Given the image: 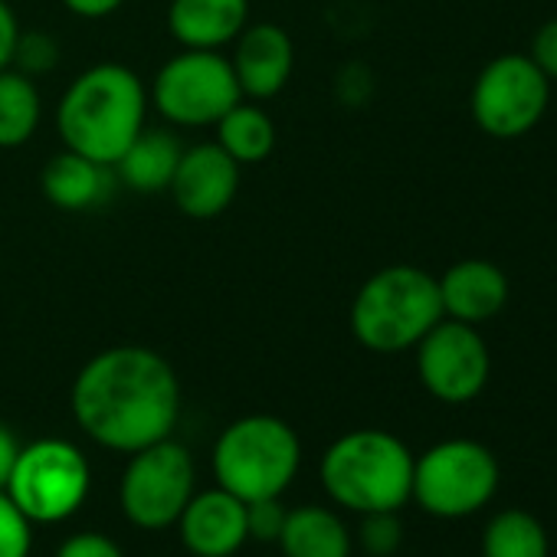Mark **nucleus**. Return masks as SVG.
<instances>
[{"label":"nucleus","instance_id":"nucleus-20","mask_svg":"<svg viewBox=\"0 0 557 557\" xmlns=\"http://www.w3.org/2000/svg\"><path fill=\"white\" fill-rule=\"evenodd\" d=\"M44 119V99L30 76L8 66L0 70V148L27 145Z\"/></svg>","mask_w":557,"mask_h":557},{"label":"nucleus","instance_id":"nucleus-23","mask_svg":"<svg viewBox=\"0 0 557 557\" xmlns=\"http://www.w3.org/2000/svg\"><path fill=\"white\" fill-rule=\"evenodd\" d=\"M358 544L371 557H391L404 544V521L397 518V511H371L361 518Z\"/></svg>","mask_w":557,"mask_h":557},{"label":"nucleus","instance_id":"nucleus-7","mask_svg":"<svg viewBox=\"0 0 557 557\" xmlns=\"http://www.w3.org/2000/svg\"><path fill=\"white\" fill-rule=\"evenodd\" d=\"M89 485L92 472L86 453L70 440L47 436L21 446L4 492L30 524H57L83 508Z\"/></svg>","mask_w":557,"mask_h":557},{"label":"nucleus","instance_id":"nucleus-16","mask_svg":"<svg viewBox=\"0 0 557 557\" xmlns=\"http://www.w3.org/2000/svg\"><path fill=\"white\" fill-rule=\"evenodd\" d=\"M249 24V0H171L168 30L184 50H223Z\"/></svg>","mask_w":557,"mask_h":557},{"label":"nucleus","instance_id":"nucleus-29","mask_svg":"<svg viewBox=\"0 0 557 557\" xmlns=\"http://www.w3.org/2000/svg\"><path fill=\"white\" fill-rule=\"evenodd\" d=\"M17 37H21V24L17 14L8 0H0V70L14 66V50H17Z\"/></svg>","mask_w":557,"mask_h":557},{"label":"nucleus","instance_id":"nucleus-14","mask_svg":"<svg viewBox=\"0 0 557 557\" xmlns=\"http://www.w3.org/2000/svg\"><path fill=\"white\" fill-rule=\"evenodd\" d=\"M181 541L194 557H233L246 541V502L226 488L194 492L177 518Z\"/></svg>","mask_w":557,"mask_h":557},{"label":"nucleus","instance_id":"nucleus-15","mask_svg":"<svg viewBox=\"0 0 557 557\" xmlns=\"http://www.w3.org/2000/svg\"><path fill=\"white\" fill-rule=\"evenodd\" d=\"M443 319L485 325L508 306V275L488 259H459L440 278Z\"/></svg>","mask_w":557,"mask_h":557},{"label":"nucleus","instance_id":"nucleus-17","mask_svg":"<svg viewBox=\"0 0 557 557\" xmlns=\"http://www.w3.org/2000/svg\"><path fill=\"white\" fill-rule=\"evenodd\" d=\"M275 544L283 557H351L355 547L345 518L322 505L289 508Z\"/></svg>","mask_w":557,"mask_h":557},{"label":"nucleus","instance_id":"nucleus-5","mask_svg":"<svg viewBox=\"0 0 557 557\" xmlns=\"http://www.w3.org/2000/svg\"><path fill=\"white\" fill-rule=\"evenodd\" d=\"M302 469L299 433L278 417L249 413L233 420L213 446L216 485L243 502L283 498Z\"/></svg>","mask_w":557,"mask_h":557},{"label":"nucleus","instance_id":"nucleus-22","mask_svg":"<svg viewBox=\"0 0 557 557\" xmlns=\"http://www.w3.org/2000/svg\"><path fill=\"white\" fill-rule=\"evenodd\" d=\"M482 557H547V531L531 511L505 508L482 531Z\"/></svg>","mask_w":557,"mask_h":557},{"label":"nucleus","instance_id":"nucleus-13","mask_svg":"<svg viewBox=\"0 0 557 557\" xmlns=\"http://www.w3.org/2000/svg\"><path fill=\"white\" fill-rule=\"evenodd\" d=\"M230 66L236 73L239 92L249 99H272L286 89L293 66H296V47L293 37L278 24H246L243 34L233 40Z\"/></svg>","mask_w":557,"mask_h":557},{"label":"nucleus","instance_id":"nucleus-9","mask_svg":"<svg viewBox=\"0 0 557 557\" xmlns=\"http://www.w3.org/2000/svg\"><path fill=\"white\" fill-rule=\"evenodd\" d=\"M547 102L550 79L528 53H502L485 63L469 96L472 122L495 141H515L528 135L544 119Z\"/></svg>","mask_w":557,"mask_h":557},{"label":"nucleus","instance_id":"nucleus-26","mask_svg":"<svg viewBox=\"0 0 557 557\" xmlns=\"http://www.w3.org/2000/svg\"><path fill=\"white\" fill-rule=\"evenodd\" d=\"M289 508L278 498H259V502H246V534L256 541H278L286 524Z\"/></svg>","mask_w":557,"mask_h":557},{"label":"nucleus","instance_id":"nucleus-30","mask_svg":"<svg viewBox=\"0 0 557 557\" xmlns=\"http://www.w3.org/2000/svg\"><path fill=\"white\" fill-rule=\"evenodd\" d=\"M125 0H63V8L83 21H102L109 14H115Z\"/></svg>","mask_w":557,"mask_h":557},{"label":"nucleus","instance_id":"nucleus-4","mask_svg":"<svg viewBox=\"0 0 557 557\" xmlns=\"http://www.w3.org/2000/svg\"><path fill=\"white\" fill-rule=\"evenodd\" d=\"M443 319L436 275L420 265H384L351 302V335L374 355H400Z\"/></svg>","mask_w":557,"mask_h":557},{"label":"nucleus","instance_id":"nucleus-31","mask_svg":"<svg viewBox=\"0 0 557 557\" xmlns=\"http://www.w3.org/2000/svg\"><path fill=\"white\" fill-rule=\"evenodd\" d=\"M17 453H21L17 436H14L4 423H0V492L8 488V479H11V472H14Z\"/></svg>","mask_w":557,"mask_h":557},{"label":"nucleus","instance_id":"nucleus-21","mask_svg":"<svg viewBox=\"0 0 557 557\" xmlns=\"http://www.w3.org/2000/svg\"><path fill=\"white\" fill-rule=\"evenodd\" d=\"M216 145L243 168L259 164L275 148V125L272 119L249 102H236L220 122H216Z\"/></svg>","mask_w":557,"mask_h":557},{"label":"nucleus","instance_id":"nucleus-2","mask_svg":"<svg viewBox=\"0 0 557 557\" xmlns=\"http://www.w3.org/2000/svg\"><path fill=\"white\" fill-rule=\"evenodd\" d=\"M148 106V89L135 70L99 63L66 86L57 109V128L70 151L112 168L141 135Z\"/></svg>","mask_w":557,"mask_h":557},{"label":"nucleus","instance_id":"nucleus-10","mask_svg":"<svg viewBox=\"0 0 557 557\" xmlns=\"http://www.w3.org/2000/svg\"><path fill=\"white\" fill-rule=\"evenodd\" d=\"M194 495V459L177 440H158L128 453V466L119 482L122 515L141 531H161L177 524Z\"/></svg>","mask_w":557,"mask_h":557},{"label":"nucleus","instance_id":"nucleus-18","mask_svg":"<svg viewBox=\"0 0 557 557\" xmlns=\"http://www.w3.org/2000/svg\"><path fill=\"white\" fill-rule=\"evenodd\" d=\"M181 141L164 128H141V135L125 148V154L112 164L119 181L138 194H161L171 187V177L181 161Z\"/></svg>","mask_w":557,"mask_h":557},{"label":"nucleus","instance_id":"nucleus-12","mask_svg":"<svg viewBox=\"0 0 557 557\" xmlns=\"http://www.w3.org/2000/svg\"><path fill=\"white\" fill-rule=\"evenodd\" d=\"M236 190H239V164L216 141L184 148L168 187L174 207L190 220L220 216L233 203Z\"/></svg>","mask_w":557,"mask_h":557},{"label":"nucleus","instance_id":"nucleus-19","mask_svg":"<svg viewBox=\"0 0 557 557\" xmlns=\"http://www.w3.org/2000/svg\"><path fill=\"white\" fill-rule=\"evenodd\" d=\"M106 171L102 164L63 148L60 154H53L40 174V187L44 197L60 207V210H89L106 197Z\"/></svg>","mask_w":557,"mask_h":557},{"label":"nucleus","instance_id":"nucleus-28","mask_svg":"<svg viewBox=\"0 0 557 557\" xmlns=\"http://www.w3.org/2000/svg\"><path fill=\"white\" fill-rule=\"evenodd\" d=\"M528 57L534 60V66H537L550 83H557V17L537 27V34L531 37Z\"/></svg>","mask_w":557,"mask_h":557},{"label":"nucleus","instance_id":"nucleus-8","mask_svg":"<svg viewBox=\"0 0 557 557\" xmlns=\"http://www.w3.org/2000/svg\"><path fill=\"white\" fill-rule=\"evenodd\" d=\"M148 99L171 125L207 128L243 102V92L230 57L220 50H181L158 70Z\"/></svg>","mask_w":557,"mask_h":557},{"label":"nucleus","instance_id":"nucleus-24","mask_svg":"<svg viewBox=\"0 0 557 557\" xmlns=\"http://www.w3.org/2000/svg\"><path fill=\"white\" fill-rule=\"evenodd\" d=\"M34 524L30 518L11 502L8 492H0V557H30Z\"/></svg>","mask_w":557,"mask_h":557},{"label":"nucleus","instance_id":"nucleus-3","mask_svg":"<svg viewBox=\"0 0 557 557\" xmlns=\"http://www.w3.org/2000/svg\"><path fill=\"white\" fill-rule=\"evenodd\" d=\"M413 459L387 430H351L325 449L319 475L329 498L355 515L400 511L413 492Z\"/></svg>","mask_w":557,"mask_h":557},{"label":"nucleus","instance_id":"nucleus-25","mask_svg":"<svg viewBox=\"0 0 557 557\" xmlns=\"http://www.w3.org/2000/svg\"><path fill=\"white\" fill-rule=\"evenodd\" d=\"M57 60H60V47H57V40L50 34H44V30L24 34L21 30L17 50H14V70H21L24 76L34 79V76L50 73L57 66Z\"/></svg>","mask_w":557,"mask_h":557},{"label":"nucleus","instance_id":"nucleus-11","mask_svg":"<svg viewBox=\"0 0 557 557\" xmlns=\"http://www.w3.org/2000/svg\"><path fill=\"white\" fill-rule=\"evenodd\" d=\"M413 351L423 391L443 404H469L488 384L492 355L475 325L440 319Z\"/></svg>","mask_w":557,"mask_h":557},{"label":"nucleus","instance_id":"nucleus-1","mask_svg":"<svg viewBox=\"0 0 557 557\" xmlns=\"http://www.w3.org/2000/svg\"><path fill=\"white\" fill-rule=\"evenodd\" d=\"M70 407L92 443L128 456L174 433L181 384L158 351L115 345L83 364L70 391Z\"/></svg>","mask_w":557,"mask_h":557},{"label":"nucleus","instance_id":"nucleus-27","mask_svg":"<svg viewBox=\"0 0 557 557\" xmlns=\"http://www.w3.org/2000/svg\"><path fill=\"white\" fill-rule=\"evenodd\" d=\"M57 557H125V554H122V547L109 534H102V531H79V534H70L60 544Z\"/></svg>","mask_w":557,"mask_h":557},{"label":"nucleus","instance_id":"nucleus-6","mask_svg":"<svg viewBox=\"0 0 557 557\" xmlns=\"http://www.w3.org/2000/svg\"><path fill=\"white\" fill-rule=\"evenodd\" d=\"M498 459L479 440H443L413 459L410 498L433 518H466L482 511L498 492Z\"/></svg>","mask_w":557,"mask_h":557}]
</instances>
